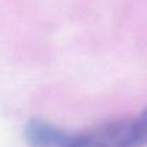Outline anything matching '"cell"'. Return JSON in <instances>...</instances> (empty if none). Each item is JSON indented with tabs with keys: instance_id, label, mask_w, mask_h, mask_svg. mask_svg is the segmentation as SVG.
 <instances>
[{
	"instance_id": "cell-2",
	"label": "cell",
	"mask_w": 147,
	"mask_h": 147,
	"mask_svg": "<svg viewBox=\"0 0 147 147\" xmlns=\"http://www.w3.org/2000/svg\"><path fill=\"white\" fill-rule=\"evenodd\" d=\"M23 136L30 147H69L76 137V134L38 117L26 123Z\"/></svg>"
},
{
	"instance_id": "cell-3",
	"label": "cell",
	"mask_w": 147,
	"mask_h": 147,
	"mask_svg": "<svg viewBox=\"0 0 147 147\" xmlns=\"http://www.w3.org/2000/svg\"><path fill=\"white\" fill-rule=\"evenodd\" d=\"M133 125L138 147H147V106L133 119Z\"/></svg>"
},
{
	"instance_id": "cell-1",
	"label": "cell",
	"mask_w": 147,
	"mask_h": 147,
	"mask_svg": "<svg viewBox=\"0 0 147 147\" xmlns=\"http://www.w3.org/2000/svg\"><path fill=\"white\" fill-rule=\"evenodd\" d=\"M69 147H138L133 119L114 120L89 133L76 136Z\"/></svg>"
}]
</instances>
